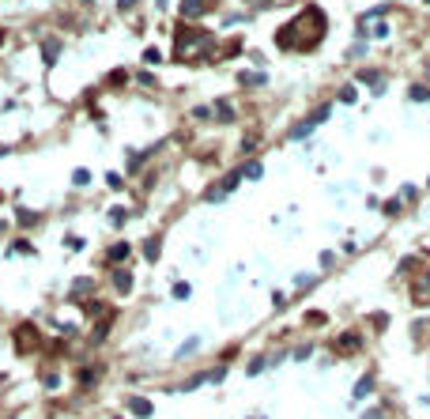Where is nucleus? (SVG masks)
<instances>
[{"instance_id":"obj_1","label":"nucleus","mask_w":430,"mask_h":419,"mask_svg":"<svg viewBox=\"0 0 430 419\" xmlns=\"http://www.w3.org/2000/svg\"><path fill=\"white\" fill-rule=\"evenodd\" d=\"M325 117H329V106H321V110H313V114L306 117V121H298V125L291 129V140H302V136H310V132H313L317 125H321V121H325Z\"/></svg>"},{"instance_id":"obj_2","label":"nucleus","mask_w":430,"mask_h":419,"mask_svg":"<svg viewBox=\"0 0 430 419\" xmlns=\"http://www.w3.org/2000/svg\"><path fill=\"white\" fill-rule=\"evenodd\" d=\"M15 347H19L23 355H27L30 347H38V329H34V325H19V329H15Z\"/></svg>"},{"instance_id":"obj_3","label":"nucleus","mask_w":430,"mask_h":419,"mask_svg":"<svg viewBox=\"0 0 430 419\" xmlns=\"http://www.w3.org/2000/svg\"><path fill=\"white\" fill-rule=\"evenodd\" d=\"M238 178H242V170H230L227 178H223V181H219V185H215L212 193H208V200H212V204H215V200H223V197H227L230 189L238 185Z\"/></svg>"},{"instance_id":"obj_4","label":"nucleus","mask_w":430,"mask_h":419,"mask_svg":"<svg viewBox=\"0 0 430 419\" xmlns=\"http://www.w3.org/2000/svg\"><path fill=\"white\" fill-rule=\"evenodd\" d=\"M125 408H129L132 416H140V419H151V416H155V404H151V400H143V397H125Z\"/></svg>"},{"instance_id":"obj_5","label":"nucleus","mask_w":430,"mask_h":419,"mask_svg":"<svg viewBox=\"0 0 430 419\" xmlns=\"http://www.w3.org/2000/svg\"><path fill=\"white\" fill-rule=\"evenodd\" d=\"M358 347H362V336L358 333H344L340 340H336V351H340V355H355Z\"/></svg>"},{"instance_id":"obj_6","label":"nucleus","mask_w":430,"mask_h":419,"mask_svg":"<svg viewBox=\"0 0 430 419\" xmlns=\"http://www.w3.org/2000/svg\"><path fill=\"white\" fill-rule=\"evenodd\" d=\"M411 302L415 306H430V276H423L415 283V291H411Z\"/></svg>"},{"instance_id":"obj_7","label":"nucleus","mask_w":430,"mask_h":419,"mask_svg":"<svg viewBox=\"0 0 430 419\" xmlns=\"http://www.w3.org/2000/svg\"><path fill=\"white\" fill-rule=\"evenodd\" d=\"M132 246L129 242H117V246H110V253H106V264H121V260H129Z\"/></svg>"},{"instance_id":"obj_8","label":"nucleus","mask_w":430,"mask_h":419,"mask_svg":"<svg viewBox=\"0 0 430 419\" xmlns=\"http://www.w3.org/2000/svg\"><path fill=\"white\" fill-rule=\"evenodd\" d=\"M114 287L121 291V295H129V291H132V276L125 272V268H114Z\"/></svg>"},{"instance_id":"obj_9","label":"nucleus","mask_w":430,"mask_h":419,"mask_svg":"<svg viewBox=\"0 0 430 419\" xmlns=\"http://www.w3.org/2000/svg\"><path fill=\"white\" fill-rule=\"evenodd\" d=\"M204 8H208V0H185V4H181V15H185V19H193V15H200Z\"/></svg>"},{"instance_id":"obj_10","label":"nucleus","mask_w":430,"mask_h":419,"mask_svg":"<svg viewBox=\"0 0 430 419\" xmlns=\"http://www.w3.org/2000/svg\"><path fill=\"white\" fill-rule=\"evenodd\" d=\"M373 389V378L366 374V378H358V385H355V400H362V397H366V393Z\"/></svg>"},{"instance_id":"obj_11","label":"nucleus","mask_w":430,"mask_h":419,"mask_svg":"<svg viewBox=\"0 0 430 419\" xmlns=\"http://www.w3.org/2000/svg\"><path fill=\"white\" fill-rule=\"evenodd\" d=\"M242 174H245V178H253V181H257L260 174H264V166H260V162H245V166H242Z\"/></svg>"},{"instance_id":"obj_12","label":"nucleus","mask_w":430,"mask_h":419,"mask_svg":"<svg viewBox=\"0 0 430 419\" xmlns=\"http://www.w3.org/2000/svg\"><path fill=\"white\" fill-rule=\"evenodd\" d=\"M215 110H219V117H223V121H234V106H230V102H219Z\"/></svg>"},{"instance_id":"obj_13","label":"nucleus","mask_w":430,"mask_h":419,"mask_svg":"<svg viewBox=\"0 0 430 419\" xmlns=\"http://www.w3.org/2000/svg\"><path fill=\"white\" fill-rule=\"evenodd\" d=\"M143 253L155 260V257H158V238H147V242H143Z\"/></svg>"},{"instance_id":"obj_14","label":"nucleus","mask_w":430,"mask_h":419,"mask_svg":"<svg viewBox=\"0 0 430 419\" xmlns=\"http://www.w3.org/2000/svg\"><path fill=\"white\" fill-rule=\"evenodd\" d=\"M238 80H242V83H253V87H257V83H264V76H260V72H242Z\"/></svg>"},{"instance_id":"obj_15","label":"nucleus","mask_w":430,"mask_h":419,"mask_svg":"<svg viewBox=\"0 0 430 419\" xmlns=\"http://www.w3.org/2000/svg\"><path fill=\"white\" fill-rule=\"evenodd\" d=\"M57 49H60L57 42H45V64H53V60H57Z\"/></svg>"},{"instance_id":"obj_16","label":"nucleus","mask_w":430,"mask_h":419,"mask_svg":"<svg viewBox=\"0 0 430 419\" xmlns=\"http://www.w3.org/2000/svg\"><path fill=\"white\" fill-rule=\"evenodd\" d=\"M125 216H129L125 208H114V212H110V223H114V227H121V223H125Z\"/></svg>"},{"instance_id":"obj_17","label":"nucleus","mask_w":430,"mask_h":419,"mask_svg":"<svg viewBox=\"0 0 430 419\" xmlns=\"http://www.w3.org/2000/svg\"><path fill=\"white\" fill-rule=\"evenodd\" d=\"M189 295H193L189 283H174V299H189Z\"/></svg>"},{"instance_id":"obj_18","label":"nucleus","mask_w":430,"mask_h":419,"mask_svg":"<svg viewBox=\"0 0 430 419\" xmlns=\"http://www.w3.org/2000/svg\"><path fill=\"white\" fill-rule=\"evenodd\" d=\"M264 362H268V359H264V355H257V359L249 362V370H245V374H260V370H264Z\"/></svg>"},{"instance_id":"obj_19","label":"nucleus","mask_w":430,"mask_h":419,"mask_svg":"<svg viewBox=\"0 0 430 419\" xmlns=\"http://www.w3.org/2000/svg\"><path fill=\"white\" fill-rule=\"evenodd\" d=\"M95 378H98V370H91V366H83V370H79V381H83V385H91Z\"/></svg>"},{"instance_id":"obj_20","label":"nucleus","mask_w":430,"mask_h":419,"mask_svg":"<svg viewBox=\"0 0 430 419\" xmlns=\"http://www.w3.org/2000/svg\"><path fill=\"white\" fill-rule=\"evenodd\" d=\"M411 99H415V102H423V99H430V91H427V87H411Z\"/></svg>"},{"instance_id":"obj_21","label":"nucleus","mask_w":430,"mask_h":419,"mask_svg":"<svg viewBox=\"0 0 430 419\" xmlns=\"http://www.w3.org/2000/svg\"><path fill=\"white\" fill-rule=\"evenodd\" d=\"M143 60H147V64H158V60H162V53H158V49H147V53H143Z\"/></svg>"},{"instance_id":"obj_22","label":"nucleus","mask_w":430,"mask_h":419,"mask_svg":"<svg viewBox=\"0 0 430 419\" xmlns=\"http://www.w3.org/2000/svg\"><path fill=\"white\" fill-rule=\"evenodd\" d=\"M193 351H196V340H189V344L177 347V355H193Z\"/></svg>"},{"instance_id":"obj_23","label":"nucleus","mask_w":430,"mask_h":419,"mask_svg":"<svg viewBox=\"0 0 430 419\" xmlns=\"http://www.w3.org/2000/svg\"><path fill=\"white\" fill-rule=\"evenodd\" d=\"M340 102H355V87H344V91H340Z\"/></svg>"},{"instance_id":"obj_24","label":"nucleus","mask_w":430,"mask_h":419,"mask_svg":"<svg viewBox=\"0 0 430 419\" xmlns=\"http://www.w3.org/2000/svg\"><path fill=\"white\" fill-rule=\"evenodd\" d=\"M362 419H385V412H381V408H373V412H366Z\"/></svg>"},{"instance_id":"obj_25","label":"nucleus","mask_w":430,"mask_h":419,"mask_svg":"<svg viewBox=\"0 0 430 419\" xmlns=\"http://www.w3.org/2000/svg\"><path fill=\"white\" fill-rule=\"evenodd\" d=\"M0 42H4V30H0Z\"/></svg>"},{"instance_id":"obj_26","label":"nucleus","mask_w":430,"mask_h":419,"mask_svg":"<svg viewBox=\"0 0 430 419\" xmlns=\"http://www.w3.org/2000/svg\"><path fill=\"white\" fill-rule=\"evenodd\" d=\"M8 419H19V416H8Z\"/></svg>"},{"instance_id":"obj_27","label":"nucleus","mask_w":430,"mask_h":419,"mask_svg":"<svg viewBox=\"0 0 430 419\" xmlns=\"http://www.w3.org/2000/svg\"><path fill=\"white\" fill-rule=\"evenodd\" d=\"M423 4H430V0H423Z\"/></svg>"}]
</instances>
